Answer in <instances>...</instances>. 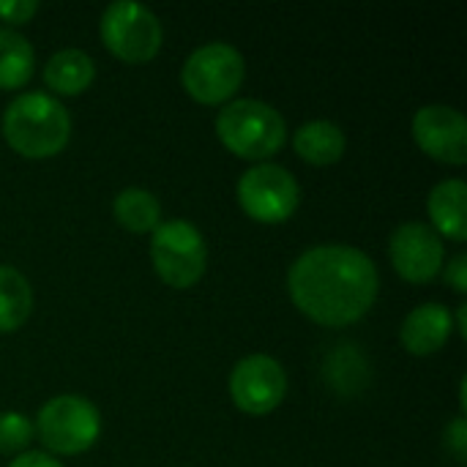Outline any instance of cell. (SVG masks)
Here are the masks:
<instances>
[{
    "label": "cell",
    "instance_id": "9c48e42d",
    "mask_svg": "<svg viewBox=\"0 0 467 467\" xmlns=\"http://www.w3.org/2000/svg\"><path fill=\"white\" fill-rule=\"evenodd\" d=\"M287 394V375L271 356L254 353L241 358L230 372V397L238 410L265 416L282 405Z\"/></svg>",
    "mask_w": 467,
    "mask_h": 467
},
{
    "label": "cell",
    "instance_id": "6da1fadb",
    "mask_svg": "<svg viewBox=\"0 0 467 467\" xmlns=\"http://www.w3.org/2000/svg\"><path fill=\"white\" fill-rule=\"evenodd\" d=\"M380 276L372 257L356 246L326 244L306 249L287 274L293 304L320 326H350L378 298Z\"/></svg>",
    "mask_w": 467,
    "mask_h": 467
},
{
    "label": "cell",
    "instance_id": "cb8c5ba5",
    "mask_svg": "<svg viewBox=\"0 0 467 467\" xmlns=\"http://www.w3.org/2000/svg\"><path fill=\"white\" fill-rule=\"evenodd\" d=\"M465 315H467V304H460V309H457V323H454V328L460 331V337H462V339H465V337H467Z\"/></svg>",
    "mask_w": 467,
    "mask_h": 467
},
{
    "label": "cell",
    "instance_id": "2e32d148",
    "mask_svg": "<svg viewBox=\"0 0 467 467\" xmlns=\"http://www.w3.org/2000/svg\"><path fill=\"white\" fill-rule=\"evenodd\" d=\"M33 312V290L22 271L0 265V334H11L25 326Z\"/></svg>",
    "mask_w": 467,
    "mask_h": 467
},
{
    "label": "cell",
    "instance_id": "5b68a950",
    "mask_svg": "<svg viewBox=\"0 0 467 467\" xmlns=\"http://www.w3.org/2000/svg\"><path fill=\"white\" fill-rule=\"evenodd\" d=\"M33 430L52 454L74 457L88 451L99 441L101 416L90 400L77 394H60L38 410Z\"/></svg>",
    "mask_w": 467,
    "mask_h": 467
},
{
    "label": "cell",
    "instance_id": "8fae6325",
    "mask_svg": "<svg viewBox=\"0 0 467 467\" xmlns=\"http://www.w3.org/2000/svg\"><path fill=\"white\" fill-rule=\"evenodd\" d=\"M413 137L416 145L443 161V164H465L467 161V118L446 104H427L413 115Z\"/></svg>",
    "mask_w": 467,
    "mask_h": 467
},
{
    "label": "cell",
    "instance_id": "7a4b0ae2",
    "mask_svg": "<svg viewBox=\"0 0 467 467\" xmlns=\"http://www.w3.org/2000/svg\"><path fill=\"white\" fill-rule=\"evenodd\" d=\"M3 137L19 156L47 159L68 145L71 115L55 96L30 90L5 107Z\"/></svg>",
    "mask_w": 467,
    "mask_h": 467
},
{
    "label": "cell",
    "instance_id": "9a60e30c",
    "mask_svg": "<svg viewBox=\"0 0 467 467\" xmlns=\"http://www.w3.org/2000/svg\"><path fill=\"white\" fill-rule=\"evenodd\" d=\"M96 77V63L88 52L82 49H60L55 52L47 66H44V82L63 96H77L82 93Z\"/></svg>",
    "mask_w": 467,
    "mask_h": 467
},
{
    "label": "cell",
    "instance_id": "d6986e66",
    "mask_svg": "<svg viewBox=\"0 0 467 467\" xmlns=\"http://www.w3.org/2000/svg\"><path fill=\"white\" fill-rule=\"evenodd\" d=\"M33 435H36V430L27 416H22L16 410L0 413V454L25 451L30 446Z\"/></svg>",
    "mask_w": 467,
    "mask_h": 467
},
{
    "label": "cell",
    "instance_id": "7c38bea8",
    "mask_svg": "<svg viewBox=\"0 0 467 467\" xmlns=\"http://www.w3.org/2000/svg\"><path fill=\"white\" fill-rule=\"evenodd\" d=\"M451 331H454V317L443 304H421L405 317L400 328V339L408 353L432 356L451 339Z\"/></svg>",
    "mask_w": 467,
    "mask_h": 467
},
{
    "label": "cell",
    "instance_id": "7402d4cb",
    "mask_svg": "<svg viewBox=\"0 0 467 467\" xmlns=\"http://www.w3.org/2000/svg\"><path fill=\"white\" fill-rule=\"evenodd\" d=\"M446 282L462 296L467 293V257L465 254H454L451 263L446 265Z\"/></svg>",
    "mask_w": 467,
    "mask_h": 467
},
{
    "label": "cell",
    "instance_id": "3957f363",
    "mask_svg": "<svg viewBox=\"0 0 467 467\" xmlns=\"http://www.w3.org/2000/svg\"><path fill=\"white\" fill-rule=\"evenodd\" d=\"M216 134L222 145L249 161L271 159L287 142V123L268 101L235 99L216 115Z\"/></svg>",
    "mask_w": 467,
    "mask_h": 467
},
{
    "label": "cell",
    "instance_id": "30bf717a",
    "mask_svg": "<svg viewBox=\"0 0 467 467\" xmlns=\"http://www.w3.org/2000/svg\"><path fill=\"white\" fill-rule=\"evenodd\" d=\"M389 254H391L397 274L413 285H424L435 279L446 260L441 235L424 222L400 224L389 241Z\"/></svg>",
    "mask_w": 467,
    "mask_h": 467
},
{
    "label": "cell",
    "instance_id": "8992f818",
    "mask_svg": "<svg viewBox=\"0 0 467 467\" xmlns=\"http://www.w3.org/2000/svg\"><path fill=\"white\" fill-rule=\"evenodd\" d=\"M101 41L107 49L126 60V63H145L153 60L161 49V22L159 16L134 0H118L109 3L101 14Z\"/></svg>",
    "mask_w": 467,
    "mask_h": 467
},
{
    "label": "cell",
    "instance_id": "ffe728a7",
    "mask_svg": "<svg viewBox=\"0 0 467 467\" xmlns=\"http://www.w3.org/2000/svg\"><path fill=\"white\" fill-rule=\"evenodd\" d=\"M38 11V0H0V19L11 25H25Z\"/></svg>",
    "mask_w": 467,
    "mask_h": 467
},
{
    "label": "cell",
    "instance_id": "44dd1931",
    "mask_svg": "<svg viewBox=\"0 0 467 467\" xmlns=\"http://www.w3.org/2000/svg\"><path fill=\"white\" fill-rule=\"evenodd\" d=\"M446 446L457 457V462H465L467 457V421L465 416H457L446 430Z\"/></svg>",
    "mask_w": 467,
    "mask_h": 467
},
{
    "label": "cell",
    "instance_id": "277c9868",
    "mask_svg": "<svg viewBox=\"0 0 467 467\" xmlns=\"http://www.w3.org/2000/svg\"><path fill=\"white\" fill-rule=\"evenodd\" d=\"M150 260L164 285L175 290H186L202 279L208 265V246L202 233L192 222L172 219V222H161L153 230Z\"/></svg>",
    "mask_w": 467,
    "mask_h": 467
},
{
    "label": "cell",
    "instance_id": "5bb4252c",
    "mask_svg": "<svg viewBox=\"0 0 467 467\" xmlns=\"http://www.w3.org/2000/svg\"><path fill=\"white\" fill-rule=\"evenodd\" d=\"M345 145H348L345 131L331 120H309V123L298 126L293 134L296 153L304 161L317 164V167L339 161L345 156Z\"/></svg>",
    "mask_w": 467,
    "mask_h": 467
},
{
    "label": "cell",
    "instance_id": "4fadbf2b",
    "mask_svg": "<svg viewBox=\"0 0 467 467\" xmlns=\"http://www.w3.org/2000/svg\"><path fill=\"white\" fill-rule=\"evenodd\" d=\"M465 200L467 186L460 178H449L441 181L427 200L430 208V219H432V230L438 235H446L457 244H462L467 238V219H465Z\"/></svg>",
    "mask_w": 467,
    "mask_h": 467
},
{
    "label": "cell",
    "instance_id": "603a6c76",
    "mask_svg": "<svg viewBox=\"0 0 467 467\" xmlns=\"http://www.w3.org/2000/svg\"><path fill=\"white\" fill-rule=\"evenodd\" d=\"M8 467H63L57 460H52V454L44 451H22L16 460H11Z\"/></svg>",
    "mask_w": 467,
    "mask_h": 467
},
{
    "label": "cell",
    "instance_id": "52a82bcc",
    "mask_svg": "<svg viewBox=\"0 0 467 467\" xmlns=\"http://www.w3.org/2000/svg\"><path fill=\"white\" fill-rule=\"evenodd\" d=\"M246 74L244 55L224 41H211L194 49L181 71L186 93L200 104H224L241 88Z\"/></svg>",
    "mask_w": 467,
    "mask_h": 467
},
{
    "label": "cell",
    "instance_id": "ba28073f",
    "mask_svg": "<svg viewBox=\"0 0 467 467\" xmlns=\"http://www.w3.org/2000/svg\"><path fill=\"white\" fill-rule=\"evenodd\" d=\"M238 202L249 219L260 224H282L296 213L301 202V186L285 167L263 161L241 175Z\"/></svg>",
    "mask_w": 467,
    "mask_h": 467
},
{
    "label": "cell",
    "instance_id": "e0dca14e",
    "mask_svg": "<svg viewBox=\"0 0 467 467\" xmlns=\"http://www.w3.org/2000/svg\"><path fill=\"white\" fill-rule=\"evenodd\" d=\"M112 213L120 227L131 233H150L161 224V205L153 192L129 186L112 200Z\"/></svg>",
    "mask_w": 467,
    "mask_h": 467
},
{
    "label": "cell",
    "instance_id": "ac0fdd59",
    "mask_svg": "<svg viewBox=\"0 0 467 467\" xmlns=\"http://www.w3.org/2000/svg\"><path fill=\"white\" fill-rule=\"evenodd\" d=\"M33 63L36 55L30 41L11 27H0V88H22L33 74Z\"/></svg>",
    "mask_w": 467,
    "mask_h": 467
}]
</instances>
